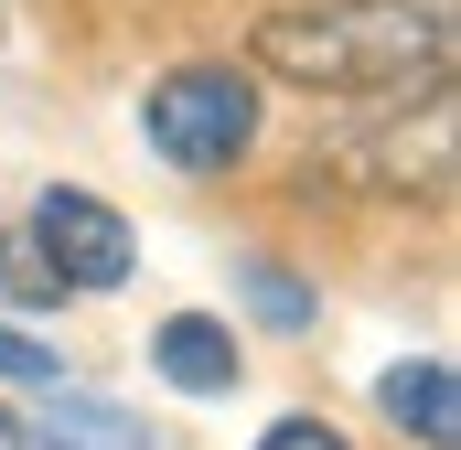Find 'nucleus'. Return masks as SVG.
<instances>
[{
  "instance_id": "5",
  "label": "nucleus",
  "mask_w": 461,
  "mask_h": 450,
  "mask_svg": "<svg viewBox=\"0 0 461 450\" xmlns=\"http://www.w3.org/2000/svg\"><path fill=\"white\" fill-rule=\"evenodd\" d=\"M150 364L183 386V397H236V375H247V354L215 311H172L161 333H150Z\"/></svg>"
},
{
  "instance_id": "7",
  "label": "nucleus",
  "mask_w": 461,
  "mask_h": 450,
  "mask_svg": "<svg viewBox=\"0 0 461 450\" xmlns=\"http://www.w3.org/2000/svg\"><path fill=\"white\" fill-rule=\"evenodd\" d=\"M22 450H150V429L108 397H54L43 418H22Z\"/></svg>"
},
{
  "instance_id": "6",
  "label": "nucleus",
  "mask_w": 461,
  "mask_h": 450,
  "mask_svg": "<svg viewBox=\"0 0 461 450\" xmlns=\"http://www.w3.org/2000/svg\"><path fill=\"white\" fill-rule=\"evenodd\" d=\"M375 408H386L419 450H451V440H461V386H451V364H440V354L386 364V375H375Z\"/></svg>"
},
{
  "instance_id": "11",
  "label": "nucleus",
  "mask_w": 461,
  "mask_h": 450,
  "mask_svg": "<svg viewBox=\"0 0 461 450\" xmlns=\"http://www.w3.org/2000/svg\"><path fill=\"white\" fill-rule=\"evenodd\" d=\"M258 450H354V440L322 429V418H279V429H258Z\"/></svg>"
},
{
  "instance_id": "4",
  "label": "nucleus",
  "mask_w": 461,
  "mask_h": 450,
  "mask_svg": "<svg viewBox=\"0 0 461 450\" xmlns=\"http://www.w3.org/2000/svg\"><path fill=\"white\" fill-rule=\"evenodd\" d=\"M344 172L386 183V194H451V86L419 97V129H375V140H354Z\"/></svg>"
},
{
  "instance_id": "12",
  "label": "nucleus",
  "mask_w": 461,
  "mask_h": 450,
  "mask_svg": "<svg viewBox=\"0 0 461 450\" xmlns=\"http://www.w3.org/2000/svg\"><path fill=\"white\" fill-rule=\"evenodd\" d=\"M0 450H22V418H11V408H0Z\"/></svg>"
},
{
  "instance_id": "10",
  "label": "nucleus",
  "mask_w": 461,
  "mask_h": 450,
  "mask_svg": "<svg viewBox=\"0 0 461 450\" xmlns=\"http://www.w3.org/2000/svg\"><path fill=\"white\" fill-rule=\"evenodd\" d=\"M0 375H22V386H65V354L32 343L22 322H0Z\"/></svg>"
},
{
  "instance_id": "2",
  "label": "nucleus",
  "mask_w": 461,
  "mask_h": 450,
  "mask_svg": "<svg viewBox=\"0 0 461 450\" xmlns=\"http://www.w3.org/2000/svg\"><path fill=\"white\" fill-rule=\"evenodd\" d=\"M150 150L172 161V172H194V183H215L247 161V140H258V76L247 65H183V76H161L150 86Z\"/></svg>"
},
{
  "instance_id": "8",
  "label": "nucleus",
  "mask_w": 461,
  "mask_h": 450,
  "mask_svg": "<svg viewBox=\"0 0 461 450\" xmlns=\"http://www.w3.org/2000/svg\"><path fill=\"white\" fill-rule=\"evenodd\" d=\"M0 290H11L22 311H54V301H65V279H54V257L32 247V225H11V236H0Z\"/></svg>"
},
{
  "instance_id": "1",
  "label": "nucleus",
  "mask_w": 461,
  "mask_h": 450,
  "mask_svg": "<svg viewBox=\"0 0 461 450\" xmlns=\"http://www.w3.org/2000/svg\"><path fill=\"white\" fill-rule=\"evenodd\" d=\"M247 65L301 97H429L461 65V0H290L247 32Z\"/></svg>"
},
{
  "instance_id": "9",
  "label": "nucleus",
  "mask_w": 461,
  "mask_h": 450,
  "mask_svg": "<svg viewBox=\"0 0 461 450\" xmlns=\"http://www.w3.org/2000/svg\"><path fill=\"white\" fill-rule=\"evenodd\" d=\"M247 301H258V311H268V322H279V333H301V322H312V290H301V279H279V268H268V257H258V268H247Z\"/></svg>"
},
{
  "instance_id": "3",
  "label": "nucleus",
  "mask_w": 461,
  "mask_h": 450,
  "mask_svg": "<svg viewBox=\"0 0 461 450\" xmlns=\"http://www.w3.org/2000/svg\"><path fill=\"white\" fill-rule=\"evenodd\" d=\"M32 247L54 257V279H65V290H118V279H129V257H140L129 215L97 204V194H76V183H54V194L32 204Z\"/></svg>"
}]
</instances>
